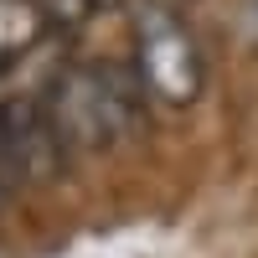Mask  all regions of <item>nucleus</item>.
Listing matches in <instances>:
<instances>
[{
  "label": "nucleus",
  "instance_id": "f03ea898",
  "mask_svg": "<svg viewBox=\"0 0 258 258\" xmlns=\"http://www.w3.org/2000/svg\"><path fill=\"white\" fill-rule=\"evenodd\" d=\"M62 160H68V140L57 135L47 109L21 93L0 98V176L47 186L62 176Z\"/></svg>",
  "mask_w": 258,
  "mask_h": 258
},
{
  "label": "nucleus",
  "instance_id": "20e7f679",
  "mask_svg": "<svg viewBox=\"0 0 258 258\" xmlns=\"http://www.w3.org/2000/svg\"><path fill=\"white\" fill-rule=\"evenodd\" d=\"M98 83H103V98H109V109H114L119 135H124V129H135V124L145 119V103H140L145 78H140V68H124V62H103V68H98Z\"/></svg>",
  "mask_w": 258,
  "mask_h": 258
},
{
  "label": "nucleus",
  "instance_id": "7ed1b4c3",
  "mask_svg": "<svg viewBox=\"0 0 258 258\" xmlns=\"http://www.w3.org/2000/svg\"><path fill=\"white\" fill-rule=\"evenodd\" d=\"M47 119L57 124V135L68 140V150H103L119 124H114V109L103 98V83H98V68H68L47 83V98H41Z\"/></svg>",
  "mask_w": 258,
  "mask_h": 258
},
{
  "label": "nucleus",
  "instance_id": "f257e3e1",
  "mask_svg": "<svg viewBox=\"0 0 258 258\" xmlns=\"http://www.w3.org/2000/svg\"><path fill=\"white\" fill-rule=\"evenodd\" d=\"M135 47H140L135 68H140L145 88L160 103H170V109L197 103V93H202V52L165 6L135 0Z\"/></svg>",
  "mask_w": 258,
  "mask_h": 258
},
{
  "label": "nucleus",
  "instance_id": "39448f33",
  "mask_svg": "<svg viewBox=\"0 0 258 258\" xmlns=\"http://www.w3.org/2000/svg\"><path fill=\"white\" fill-rule=\"evenodd\" d=\"M41 31H47V21H41L36 0H0V57L6 62L16 52H26Z\"/></svg>",
  "mask_w": 258,
  "mask_h": 258
},
{
  "label": "nucleus",
  "instance_id": "6e6552de",
  "mask_svg": "<svg viewBox=\"0 0 258 258\" xmlns=\"http://www.w3.org/2000/svg\"><path fill=\"white\" fill-rule=\"evenodd\" d=\"M0 202H6V186H0Z\"/></svg>",
  "mask_w": 258,
  "mask_h": 258
},
{
  "label": "nucleus",
  "instance_id": "423d86ee",
  "mask_svg": "<svg viewBox=\"0 0 258 258\" xmlns=\"http://www.w3.org/2000/svg\"><path fill=\"white\" fill-rule=\"evenodd\" d=\"M36 11L52 31H78L93 16V0H36Z\"/></svg>",
  "mask_w": 258,
  "mask_h": 258
},
{
  "label": "nucleus",
  "instance_id": "0eeeda50",
  "mask_svg": "<svg viewBox=\"0 0 258 258\" xmlns=\"http://www.w3.org/2000/svg\"><path fill=\"white\" fill-rule=\"evenodd\" d=\"M119 6H129V0H93V11H119Z\"/></svg>",
  "mask_w": 258,
  "mask_h": 258
}]
</instances>
